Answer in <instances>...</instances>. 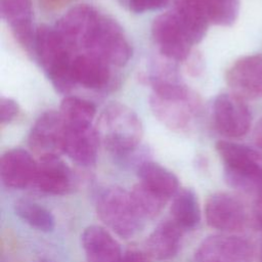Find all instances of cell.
<instances>
[{
  "mask_svg": "<svg viewBox=\"0 0 262 262\" xmlns=\"http://www.w3.org/2000/svg\"><path fill=\"white\" fill-rule=\"evenodd\" d=\"M149 105L155 117L173 131L187 130L200 112L199 96L180 80L154 81Z\"/></svg>",
  "mask_w": 262,
  "mask_h": 262,
  "instance_id": "obj_1",
  "label": "cell"
},
{
  "mask_svg": "<svg viewBox=\"0 0 262 262\" xmlns=\"http://www.w3.org/2000/svg\"><path fill=\"white\" fill-rule=\"evenodd\" d=\"M100 142L117 157H126L139 145L143 128L137 114L129 106L114 102L99 115L95 127Z\"/></svg>",
  "mask_w": 262,
  "mask_h": 262,
  "instance_id": "obj_2",
  "label": "cell"
},
{
  "mask_svg": "<svg viewBox=\"0 0 262 262\" xmlns=\"http://www.w3.org/2000/svg\"><path fill=\"white\" fill-rule=\"evenodd\" d=\"M216 150L229 186L247 193H262V155L258 150L228 140L217 141Z\"/></svg>",
  "mask_w": 262,
  "mask_h": 262,
  "instance_id": "obj_3",
  "label": "cell"
},
{
  "mask_svg": "<svg viewBox=\"0 0 262 262\" xmlns=\"http://www.w3.org/2000/svg\"><path fill=\"white\" fill-rule=\"evenodd\" d=\"M34 49L41 67L56 91L68 93L74 87L73 59L70 48L54 28L40 26L36 30Z\"/></svg>",
  "mask_w": 262,
  "mask_h": 262,
  "instance_id": "obj_4",
  "label": "cell"
},
{
  "mask_svg": "<svg viewBox=\"0 0 262 262\" xmlns=\"http://www.w3.org/2000/svg\"><path fill=\"white\" fill-rule=\"evenodd\" d=\"M96 213L102 223L123 238L134 236L143 225L130 191L120 186L102 188L95 200Z\"/></svg>",
  "mask_w": 262,
  "mask_h": 262,
  "instance_id": "obj_5",
  "label": "cell"
},
{
  "mask_svg": "<svg viewBox=\"0 0 262 262\" xmlns=\"http://www.w3.org/2000/svg\"><path fill=\"white\" fill-rule=\"evenodd\" d=\"M111 66H125L132 56L131 44L122 27L113 18L101 15L86 48Z\"/></svg>",
  "mask_w": 262,
  "mask_h": 262,
  "instance_id": "obj_6",
  "label": "cell"
},
{
  "mask_svg": "<svg viewBox=\"0 0 262 262\" xmlns=\"http://www.w3.org/2000/svg\"><path fill=\"white\" fill-rule=\"evenodd\" d=\"M151 36L161 54L169 60H186L193 45L175 11L158 15L151 25Z\"/></svg>",
  "mask_w": 262,
  "mask_h": 262,
  "instance_id": "obj_7",
  "label": "cell"
},
{
  "mask_svg": "<svg viewBox=\"0 0 262 262\" xmlns=\"http://www.w3.org/2000/svg\"><path fill=\"white\" fill-rule=\"evenodd\" d=\"M212 117L216 130L230 138L246 135L252 123V115L245 99L233 93H221L215 97Z\"/></svg>",
  "mask_w": 262,
  "mask_h": 262,
  "instance_id": "obj_8",
  "label": "cell"
},
{
  "mask_svg": "<svg viewBox=\"0 0 262 262\" xmlns=\"http://www.w3.org/2000/svg\"><path fill=\"white\" fill-rule=\"evenodd\" d=\"M29 145L39 159L64 154L66 126L59 112L47 111L36 120L29 135Z\"/></svg>",
  "mask_w": 262,
  "mask_h": 262,
  "instance_id": "obj_9",
  "label": "cell"
},
{
  "mask_svg": "<svg viewBox=\"0 0 262 262\" xmlns=\"http://www.w3.org/2000/svg\"><path fill=\"white\" fill-rule=\"evenodd\" d=\"M101 14L92 6L81 4L69 9L56 23L54 29L70 49H86Z\"/></svg>",
  "mask_w": 262,
  "mask_h": 262,
  "instance_id": "obj_10",
  "label": "cell"
},
{
  "mask_svg": "<svg viewBox=\"0 0 262 262\" xmlns=\"http://www.w3.org/2000/svg\"><path fill=\"white\" fill-rule=\"evenodd\" d=\"M252 256L248 241L232 234H214L200 244L194 262H252Z\"/></svg>",
  "mask_w": 262,
  "mask_h": 262,
  "instance_id": "obj_11",
  "label": "cell"
},
{
  "mask_svg": "<svg viewBox=\"0 0 262 262\" xmlns=\"http://www.w3.org/2000/svg\"><path fill=\"white\" fill-rule=\"evenodd\" d=\"M205 216L209 226L223 232L242 230L247 221L245 206L228 192L211 194L205 205Z\"/></svg>",
  "mask_w": 262,
  "mask_h": 262,
  "instance_id": "obj_12",
  "label": "cell"
},
{
  "mask_svg": "<svg viewBox=\"0 0 262 262\" xmlns=\"http://www.w3.org/2000/svg\"><path fill=\"white\" fill-rule=\"evenodd\" d=\"M225 79L232 93L243 99L262 97V55L241 57L227 70Z\"/></svg>",
  "mask_w": 262,
  "mask_h": 262,
  "instance_id": "obj_13",
  "label": "cell"
},
{
  "mask_svg": "<svg viewBox=\"0 0 262 262\" xmlns=\"http://www.w3.org/2000/svg\"><path fill=\"white\" fill-rule=\"evenodd\" d=\"M72 169L59 157L39 159L33 185L41 192L53 195L70 193L75 187Z\"/></svg>",
  "mask_w": 262,
  "mask_h": 262,
  "instance_id": "obj_14",
  "label": "cell"
},
{
  "mask_svg": "<svg viewBox=\"0 0 262 262\" xmlns=\"http://www.w3.org/2000/svg\"><path fill=\"white\" fill-rule=\"evenodd\" d=\"M38 162L23 148L5 151L0 159V178L9 188L23 189L33 185Z\"/></svg>",
  "mask_w": 262,
  "mask_h": 262,
  "instance_id": "obj_15",
  "label": "cell"
},
{
  "mask_svg": "<svg viewBox=\"0 0 262 262\" xmlns=\"http://www.w3.org/2000/svg\"><path fill=\"white\" fill-rule=\"evenodd\" d=\"M1 17L9 26L17 42L26 49L34 47L33 5L31 0H0Z\"/></svg>",
  "mask_w": 262,
  "mask_h": 262,
  "instance_id": "obj_16",
  "label": "cell"
},
{
  "mask_svg": "<svg viewBox=\"0 0 262 262\" xmlns=\"http://www.w3.org/2000/svg\"><path fill=\"white\" fill-rule=\"evenodd\" d=\"M99 142L97 131L92 125L66 127L64 154L80 166L90 167L95 164Z\"/></svg>",
  "mask_w": 262,
  "mask_h": 262,
  "instance_id": "obj_17",
  "label": "cell"
},
{
  "mask_svg": "<svg viewBox=\"0 0 262 262\" xmlns=\"http://www.w3.org/2000/svg\"><path fill=\"white\" fill-rule=\"evenodd\" d=\"M81 244L88 262H119L123 255L117 239L99 225L86 227L81 234Z\"/></svg>",
  "mask_w": 262,
  "mask_h": 262,
  "instance_id": "obj_18",
  "label": "cell"
},
{
  "mask_svg": "<svg viewBox=\"0 0 262 262\" xmlns=\"http://www.w3.org/2000/svg\"><path fill=\"white\" fill-rule=\"evenodd\" d=\"M183 229L173 220L160 222L146 239V253L156 260H169L177 255L181 247Z\"/></svg>",
  "mask_w": 262,
  "mask_h": 262,
  "instance_id": "obj_19",
  "label": "cell"
},
{
  "mask_svg": "<svg viewBox=\"0 0 262 262\" xmlns=\"http://www.w3.org/2000/svg\"><path fill=\"white\" fill-rule=\"evenodd\" d=\"M111 64L90 52L73 58V76L76 84L88 89H101L111 79Z\"/></svg>",
  "mask_w": 262,
  "mask_h": 262,
  "instance_id": "obj_20",
  "label": "cell"
},
{
  "mask_svg": "<svg viewBox=\"0 0 262 262\" xmlns=\"http://www.w3.org/2000/svg\"><path fill=\"white\" fill-rule=\"evenodd\" d=\"M137 176L140 183L167 200L173 198L180 189L177 176L166 167L152 161H143L138 164Z\"/></svg>",
  "mask_w": 262,
  "mask_h": 262,
  "instance_id": "obj_21",
  "label": "cell"
},
{
  "mask_svg": "<svg viewBox=\"0 0 262 262\" xmlns=\"http://www.w3.org/2000/svg\"><path fill=\"white\" fill-rule=\"evenodd\" d=\"M175 12L192 43L201 42L206 36L210 23L205 0H175Z\"/></svg>",
  "mask_w": 262,
  "mask_h": 262,
  "instance_id": "obj_22",
  "label": "cell"
},
{
  "mask_svg": "<svg viewBox=\"0 0 262 262\" xmlns=\"http://www.w3.org/2000/svg\"><path fill=\"white\" fill-rule=\"evenodd\" d=\"M172 219L183 229H193L201 220L198 195L192 188H180L172 198Z\"/></svg>",
  "mask_w": 262,
  "mask_h": 262,
  "instance_id": "obj_23",
  "label": "cell"
},
{
  "mask_svg": "<svg viewBox=\"0 0 262 262\" xmlns=\"http://www.w3.org/2000/svg\"><path fill=\"white\" fill-rule=\"evenodd\" d=\"M14 213L31 227L42 232H51L55 228L53 214L44 206L30 201L17 200L13 205Z\"/></svg>",
  "mask_w": 262,
  "mask_h": 262,
  "instance_id": "obj_24",
  "label": "cell"
},
{
  "mask_svg": "<svg viewBox=\"0 0 262 262\" xmlns=\"http://www.w3.org/2000/svg\"><path fill=\"white\" fill-rule=\"evenodd\" d=\"M59 114L66 127L91 126L96 115V107L89 100L68 96L61 101Z\"/></svg>",
  "mask_w": 262,
  "mask_h": 262,
  "instance_id": "obj_25",
  "label": "cell"
},
{
  "mask_svg": "<svg viewBox=\"0 0 262 262\" xmlns=\"http://www.w3.org/2000/svg\"><path fill=\"white\" fill-rule=\"evenodd\" d=\"M130 194L138 213L143 219H152L157 217L169 201L140 182L132 187Z\"/></svg>",
  "mask_w": 262,
  "mask_h": 262,
  "instance_id": "obj_26",
  "label": "cell"
},
{
  "mask_svg": "<svg viewBox=\"0 0 262 262\" xmlns=\"http://www.w3.org/2000/svg\"><path fill=\"white\" fill-rule=\"evenodd\" d=\"M210 23L229 27L233 25L239 12V0H205Z\"/></svg>",
  "mask_w": 262,
  "mask_h": 262,
  "instance_id": "obj_27",
  "label": "cell"
},
{
  "mask_svg": "<svg viewBox=\"0 0 262 262\" xmlns=\"http://www.w3.org/2000/svg\"><path fill=\"white\" fill-rule=\"evenodd\" d=\"M129 9L136 12L157 10L165 7L169 0H125Z\"/></svg>",
  "mask_w": 262,
  "mask_h": 262,
  "instance_id": "obj_28",
  "label": "cell"
},
{
  "mask_svg": "<svg viewBox=\"0 0 262 262\" xmlns=\"http://www.w3.org/2000/svg\"><path fill=\"white\" fill-rule=\"evenodd\" d=\"M19 112L17 102L8 97H1L0 99V122L6 124L15 119Z\"/></svg>",
  "mask_w": 262,
  "mask_h": 262,
  "instance_id": "obj_29",
  "label": "cell"
},
{
  "mask_svg": "<svg viewBox=\"0 0 262 262\" xmlns=\"http://www.w3.org/2000/svg\"><path fill=\"white\" fill-rule=\"evenodd\" d=\"M186 64H187V72L191 76H199L203 70H204V60L202 55L199 53H193L187 57L186 59Z\"/></svg>",
  "mask_w": 262,
  "mask_h": 262,
  "instance_id": "obj_30",
  "label": "cell"
},
{
  "mask_svg": "<svg viewBox=\"0 0 262 262\" xmlns=\"http://www.w3.org/2000/svg\"><path fill=\"white\" fill-rule=\"evenodd\" d=\"M119 262H150V257L147 253L132 250L125 252Z\"/></svg>",
  "mask_w": 262,
  "mask_h": 262,
  "instance_id": "obj_31",
  "label": "cell"
},
{
  "mask_svg": "<svg viewBox=\"0 0 262 262\" xmlns=\"http://www.w3.org/2000/svg\"><path fill=\"white\" fill-rule=\"evenodd\" d=\"M254 218L257 226L262 229V193L259 194V198L255 204Z\"/></svg>",
  "mask_w": 262,
  "mask_h": 262,
  "instance_id": "obj_32",
  "label": "cell"
},
{
  "mask_svg": "<svg viewBox=\"0 0 262 262\" xmlns=\"http://www.w3.org/2000/svg\"><path fill=\"white\" fill-rule=\"evenodd\" d=\"M254 141L256 146L260 150H262V117L260 118L254 129Z\"/></svg>",
  "mask_w": 262,
  "mask_h": 262,
  "instance_id": "obj_33",
  "label": "cell"
},
{
  "mask_svg": "<svg viewBox=\"0 0 262 262\" xmlns=\"http://www.w3.org/2000/svg\"><path fill=\"white\" fill-rule=\"evenodd\" d=\"M45 3L50 4V5H54V4H61L68 0H43Z\"/></svg>",
  "mask_w": 262,
  "mask_h": 262,
  "instance_id": "obj_34",
  "label": "cell"
},
{
  "mask_svg": "<svg viewBox=\"0 0 262 262\" xmlns=\"http://www.w3.org/2000/svg\"><path fill=\"white\" fill-rule=\"evenodd\" d=\"M34 262H50L49 260H47V259H44V258H42V259H39V260H37V261H34Z\"/></svg>",
  "mask_w": 262,
  "mask_h": 262,
  "instance_id": "obj_35",
  "label": "cell"
},
{
  "mask_svg": "<svg viewBox=\"0 0 262 262\" xmlns=\"http://www.w3.org/2000/svg\"><path fill=\"white\" fill-rule=\"evenodd\" d=\"M260 262H262V248H261V252H260Z\"/></svg>",
  "mask_w": 262,
  "mask_h": 262,
  "instance_id": "obj_36",
  "label": "cell"
}]
</instances>
